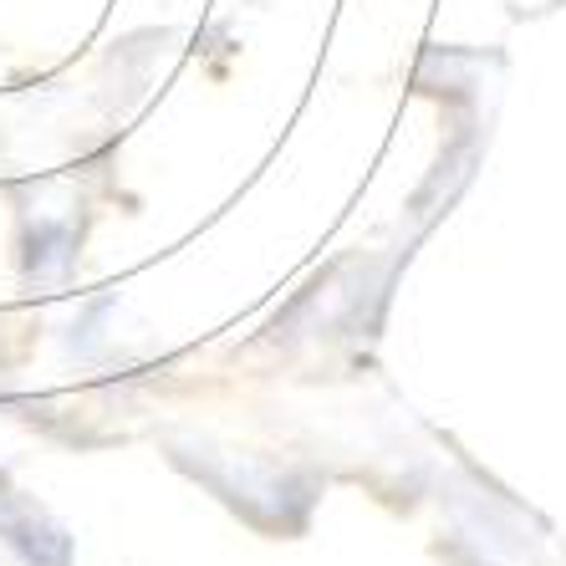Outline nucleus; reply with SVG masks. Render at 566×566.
<instances>
[{"mask_svg":"<svg viewBox=\"0 0 566 566\" xmlns=\"http://www.w3.org/2000/svg\"><path fill=\"white\" fill-rule=\"evenodd\" d=\"M0 541L27 566H72V536L56 521H46L31 501H21L15 490L0 495Z\"/></svg>","mask_w":566,"mask_h":566,"instance_id":"obj_1","label":"nucleus"}]
</instances>
